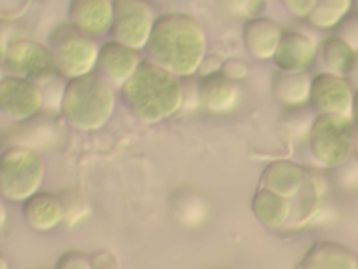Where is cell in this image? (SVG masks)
Wrapping results in <instances>:
<instances>
[{
  "instance_id": "31",
  "label": "cell",
  "mask_w": 358,
  "mask_h": 269,
  "mask_svg": "<svg viewBox=\"0 0 358 269\" xmlns=\"http://www.w3.org/2000/svg\"><path fill=\"white\" fill-rule=\"evenodd\" d=\"M350 80V84L354 85L355 88H358V50H357V57H355V62H354V66L352 69L350 70L348 76H347Z\"/></svg>"
},
{
  "instance_id": "22",
  "label": "cell",
  "mask_w": 358,
  "mask_h": 269,
  "mask_svg": "<svg viewBox=\"0 0 358 269\" xmlns=\"http://www.w3.org/2000/svg\"><path fill=\"white\" fill-rule=\"evenodd\" d=\"M172 210L183 226L193 227L203 223L207 209L203 199L194 193L187 191H179L172 198Z\"/></svg>"
},
{
  "instance_id": "15",
  "label": "cell",
  "mask_w": 358,
  "mask_h": 269,
  "mask_svg": "<svg viewBox=\"0 0 358 269\" xmlns=\"http://www.w3.org/2000/svg\"><path fill=\"white\" fill-rule=\"evenodd\" d=\"M70 24L88 35H99L110 28L113 1L110 0H71L69 8Z\"/></svg>"
},
{
  "instance_id": "33",
  "label": "cell",
  "mask_w": 358,
  "mask_h": 269,
  "mask_svg": "<svg viewBox=\"0 0 358 269\" xmlns=\"http://www.w3.org/2000/svg\"><path fill=\"white\" fill-rule=\"evenodd\" d=\"M354 21H355V22H352V31H355L357 34H354L352 41L350 42L352 46H354V42H355V41L358 42V11H355V13H354Z\"/></svg>"
},
{
  "instance_id": "34",
  "label": "cell",
  "mask_w": 358,
  "mask_h": 269,
  "mask_svg": "<svg viewBox=\"0 0 358 269\" xmlns=\"http://www.w3.org/2000/svg\"><path fill=\"white\" fill-rule=\"evenodd\" d=\"M0 216H1L0 226L4 227L6 226V209H4V205H1V207H0Z\"/></svg>"
},
{
  "instance_id": "35",
  "label": "cell",
  "mask_w": 358,
  "mask_h": 269,
  "mask_svg": "<svg viewBox=\"0 0 358 269\" xmlns=\"http://www.w3.org/2000/svg\"><path fill=\"white\" fill-rule=\"evenodd\" d=\"M0 269H8V263L4 256H1V259H0Z\"/></svg>"
},
{
  "instance_id": "14",
  "label": "cell",
  "mask_w": 358,
  "mask_h": 269,
  "mask_svg": "<svg viewBox=\"0 0 358 269\" xmlns=\"http://www.w3.org/2000/svg\"><path fill=\"white\" fill-rule=\"evenodd\" d=\"M316 53L315 41L299 31H285L281 35L274 62L282 71H303Z\"/></svg>"
},
{
  "instance_id": "38",
  "label": "cell",
  "mask_w": 358,
  "mask_h": 269,
  "mask_svg": "<svg viewBox=\"0 0 358 269\" xmlns=\"http://www.w3.org/2000/svg\"><path fill=\"white\" fill-rule=\"evenodd\" d=\"M39 269H48V268H39Z\"/></svg>"
},
{
  "instance_id": "29",
  "label": "cell",
  "mask_w": 358,
  "mask_h": 269,
  "mask_svg": "<svg viewBox=\"0 0 358 269\" xmlns=\"http://www.w3.org/2000/svg\"><path fill=\"white\" fill-rule=\"evenodd\" d=\"M221 71L231 80H242L248 74V66L238 59H229L221 64Z\"/></svg>"
},
{
  "instance_id": "23",
  "label": "cell",
  "mask_w": 358,
  "mask_h": 269,
  "mask_svg": "<svg viewBox=\"0 0 358 269\" xmlns=\"http://www.w3.org/2000/svg\"><path fill=\"white\" fill-rule=\"evenodd\" d=\"M352 0H317L308 21L317 28H334L348 15Z\"/></svg>"
},
{
  "instance_id": "6",
  "label": "cell",
  "mask_w": 358,
  "mask_h": 269,
  "mask_svg": "<svg viewBox=\"0 0 358 269\" xmlns=\"http://www.w3.org/2000/svg\"><path fill=\"white\" fill-rule=\"evenodd\" d=\"M52 52L59 73L74 78L91 73L96 66L99 49L91 36L71 24L60 25L52 35Z\"/></svg>"
},
{
  "instance_id": "32",
  "label": "cell",
  "mask_w": 358,
  "mask_h": 269,
  "mask_svg": "<svg viewBox=\"0 0 358 269\" xmlns=\"http://www.w3.org/2000/svg\"><path fill=\"white\" fill-rule=\"evenodd\" d=\"M351 119L354 123L358 125V88L354 90V97H352V112H351Z\"/></svg>"
},
{
  "instance_id": "11",
  "label": "cell",
  "mask_w": 358,
  "mask_h": 269,
  "mask_svg": "<svg viewBox=\"0 0 358 269\" xmlns=\"http://www.w3.org/2000/svg\"><path fill=\"white\" fill-rule=\"evenodd\" d=\"M309 181L310 175L303 167L288 160H278L264 168L259 186L291 200L299 198Z\"/></svg>"
},
{
  "instance_id": "5",
  "label": "cell",
  "mask_w": 358,
  "mask_h": 269,
  "mask_svg": "<svg viewBox=\"0 0 358 269\" xmlns=\"http://www.w3.org/2000/svg\"><path fill=\"white\" fill-rule=\"evenodd\" d=\"M43 164L34 149L11 146L1 154L0 188L6 198L25 202L42 184Z\"/></svg>"
},
{
  "instance_id": "3",
  "label": "cell",
  "mask_w": 358,
  "mask_h": 269,
  "mask_svg": "<svg viewBox=\"0 0 358 269\" xmlns=\"http://www.w3.org/2000/svg\"><path fill=\"white\" fill-rule=\"evenodd\" d=\"M113 108V85L101 74L88 73L67 81L60 111L71 126L81 130L99 129Z\"/></svg>"
},
{
  "instance_id": "36",
  "label": "cell",
  "mask_w": 358,
  "mask_h": 269,
  "mask_svg": "<svg viewBox=\"0 0 358 269\" xmlns=\"http://www.w3.org/2000/svg\"><path fill=\"white\" fill-rule=\"evenodd\" d=\"M352 8L354 11H358V0H352Z\"/></svg>"
},
{
  "instance_id": "12",
  "label": "cell",
  "mask_w": 358,
  "mask_h": 269,
  "mask_svg": "<svg viewBox=\"0 0 358 269\" xmlns=\"http://www.w3.org/2000/svg\"><path fill=\"white\" fill-rule=\"evenodd\" d=\"M138 66L140 60L136 49L110 41L99 49L95 67L108 83L122 87L136 73Z\"/></svg>"
},
{
  "instance_id": "2",
  "label": "cell",
  "mask_w": 358,
  "mask_h": 269,
  "mask_svg": "<svg viewBox=\"0 0 358 269\" xmlns=\"http://www.w3.org/2000/svg\"><path fill=\"white\" fill-rule=\"evenodd\" d=\"M122 98L137 119L155 123L179 111L185 90L176 76L152 62H143L122 85Z\"/></svg>"
},
{
  "instance_id": "10",
  "label": "cell",
  "mask_w": 358,
  "mask_h": 269,
  "mask_svg": "<svg viewBox=\"0 0 358 269\" xmlns=\"http://www.w3.org/2000/svg\"><path fill=\"white\" fill-rule=\"evenodd\" d=\"M43 105V95L35 83L17 76L4 77L0 83L1 112L15 120L34 118Z\"/></svg>"
},
{
  "instance_id": "18",
  "label": "cell",
  "mask_w": 358,
  "mask_h": 269,
  "mask_svg": "<svg viewBox=\"0 0 358 269\" xmlns=\"http://www.w3.org/2000/svg\"><path fill=\"white\" fill-rule=\"evenodd\" d=\"M294 203L280 195L257 188L252 199V212L255 217L268 228H281L289 224L292 217Z\"/></svg>"
},
{
  "instance_id": "8",
  "label": "cell",
  "mask_w": 358,
  "mask_h": 269,
  "mask_svg": "<svg viewBox=\"0 0 358 269\" xmlns=\"http://www.w3.org/2000/svg\"><path fill=\"white\" fill-rule=\"evenodd\" d=\"M155 20L148 1L145 0H115L110 35L113 41L133 49L147 45Z\"/></svg>"
},
{
  "instance_id": "28",
  "label": "cell",
  "mask_w": 358,
  "mask_h": 269,
  "mask_svg": "<svg viewBox=\"0 0 358 269\" xmlns=\"http://www.w3.org/2000/svg\"><path fill=\"white\" fill-rule=\"evenodd\" d=\"M91 263L94 269H120L117 256L109 251H96L92 254Z\"/></svg>"
},
{
  "instance_id": "37",
  "label": "cell",
  "mask_w": 358,
  "mask_h": 269,
  "mask_svg": "<svg viewBox=\"0 0 358 269\" xmlns=\"http://www.w3.org/2000/svg\"><path fill=\"white\" fill-rule=\"evenodd\" d=\"M210 269H225V268H210Z\"/></svg>"
},
{
  "instance_id": "19",
  "label": "cell",
  "mask_w": 358,
  "mask_h": 269,
  "mask_svg": "<svg viewBox=\"0 0 358 269\" xmlns=\"http://www.w3.org/2000/svg\"><path fill=\"white\" fill-rule=\"evenodd\" d=\"M282 31L266 18H255L243 27V41L248 50L257 59L274 57Z\"/></svg>"
},
{
  "instance_id": "24",
  "label": "cell",
  "mask_w": 358,
  "mask_h": 269,
  "mask_svg": "<svg viewBox=\"0 0 358 269\" xmlns=\"http://www.w3.org/2000/svg\"><path fill=\"white\" fill-rule=\"evenodd\" d=\"M32 119V118H31ZM22 120L20 125L14 129V134L11 137L14 139V146H22L28 149H34L39 144H45L46 139L53 134L49 125L42 126V120Z\"/></svg>"
},
{
  "instance_id": "1",
  "label": "cell",
  "mask_w": 358,
  "mask_h": 269,
  "mask_svg": "<svg viewBox=\"0 0 358 269\" xmlns=\"http://www.w3.org/2000/svg\"><path fill=\"white\" fill-rule=\"evenodd\" d=\"M145 46L152 63L176 77H189L204 60L206 35L194 18L165 14L155 20Z\"/></svg>"
},
{
  "instance_id": "27",
  "label": "cell",
  "mask_w": 358,
  "mask_h": 269,
  "mask_svg": "<svg viewBox=\"0 0 358 269\" xmlns=\"http://www.w3.org/2000/svg\"><path fill=\"white\" fill-rule=\"evenodd\" d=\"M222 6L238 15H256L264 7L266 0H220Z\"/></svg>"
},
{
  "instance_id": "30",
  "label": "cell",
  "mask_w": 358,
  "mask_h": 269,
  "mask_svg": "<svg viewBox=\"0 0 358 269\" xmlns=\"http://www.w3.org/2000/svg\"><path fill=\"white\" fill-rule=\"evenodd\" d=\"M289 13L296 17H306L315 8L317 0H281Z\"/></svg>"
},
{
  "instance_id": "16",
  "label": "cell",
  "mask_w": 358,
  "mask_h": 269,
  "mask_svg": "<svg viewBox=\"0 0 358 269\" xmlns=\"http://www.w3.org/2000/svg\"><path fill=\"white\" fill-rule=\"evenodd\" d=\"M199 101L211 113L229 112L238 102V87L218 70L200 78Z\"/></svg>"
},
{
  "instance_id": "17",
  "label": "cell",
  "mask_w": 358,
  "mask_h": 269,
  "mask_svg": "<svg viewBox=\"0 0 358 269\" xmlns=\"http://www.w3.org/2000/svg\"><path fill=\"white\" fill-rule=\"evenodd\" d=\"M22 214L29 227L46 231L63 221V207L60 199L49 192H36L22 205Z\"/></svg>"
},
{
  "instance_id": "9",
  "label": "cell",
  "mask_w": 358,
  "mask_h": 269,
  "mask_svg": "<svg viewBox=\"0 0 358 269\" xmlns=\"http://www.w3.org/2000/svg\"><path fill=\"white\" fill-rule=\"evenodd\" d=\"M352 97L351 84L344 76L324 71L312 78L309 104L317 115H343L351 118Z\"/></svg>"
},
{
  "instance_id": "20",
  "label": "cell",
  "mask_w": 358,
  "mask_h": 269,
  "mask_svg": "<svg viewBox=\"0 0 358 269\" xmlns=\"http://www.w3.org/2000/svg\"><path fill=\"white\" fill-rule=\"evenodd\" d=\"M312 78L305 71L275 73L273 78V94L284 105L298 106L309 102Z\"/></svg>"
},
{
  "instance_id": "26",
  "label": "cell",
  "mask_w": 358,
  "mask_h": 269,
  "mask_svg": "<svg viewBox=\"0 0 358 269\" xmlns=\"http://www.w3.org/2000/svg\"><path fill=\"white\" fill-rule=\"evenodd\" d=\"M53 269H94V268L91 263V256L85 255L81 251L70 249L63 252L57 258Z\"/></svg>"
},
{
  "instance_id": "21",
  "label": "cell",
  "mask_w": 358,
  "mask_h": 269,
  "mask_svg": "<svg viewBox=\"0 0 358 269\" xmlns=\"http://www.w3.org/2000/svg\"><path fill=\"white\" fill-rule=\"evenodd\" d=\"M320 53L323 63L330 73L344 77L348 76L357 57V50L354 46L340 35L326 38L322 43Z\"/></svg>"
},
{
  "instance_id": "7",
  "label": "cell",
  "mask_w": 358,
  "mask_h": 269,
  "mask_svg": "<svg viewBox=\"0 0 358 269\" xmlns=\"http://www.w3.org/2000/svg\"><path fill=\"white\" fill-rule=\"evenodd\" d=\"M4 64L13 76L35 84H48L59 73L52 49L32 41H15L3 53Z\"/></svg>"
},
{
  "instance_id": "25",
  "label": "cell",
  "mask_w": 358,
  "mask_h": 269,
  "mask_svg": "<svg viewBox=\"0 0 358 269\" xmlns=\"http://www.w3.org/2000/svg\"><path fill=\"white\" fill-rule=\"evenodd\" d=\"M59 199L63 207V221L69 226L76 224L88 214V205L77 191H64Z\"/></svg>"
},
{
  "instance_id": "4",
  "label": "cell",
  "mask_w": 358,
  "mask_h": 269,
  "mask_svg": "<svg viewBox=\"0 0 358 269\" xmlns=\"http://www.w3.org/2000/svg\"><path fill=\"white\" fill-rule=\"evenodd\" d=\"M354 126L350 116L317 115L309 129V149L313 158L327 168L344 164L352 151Z\"/></svg>"
},
{
  "instance_id": "13",
  "label": "cell",
  "mask_w": 358,
  "mask_h": 269,
  "mask_svg": "<svg viewBox=\"0 0 358 269\" xmlns=\"http://www.w3.org/2000/svg\"><path fill=\"white\" fill-rule=\"evenodd\" d=\"M296 269H358V256L337 241H316L303 254Z\"/></svg>"
}]
</instances>
